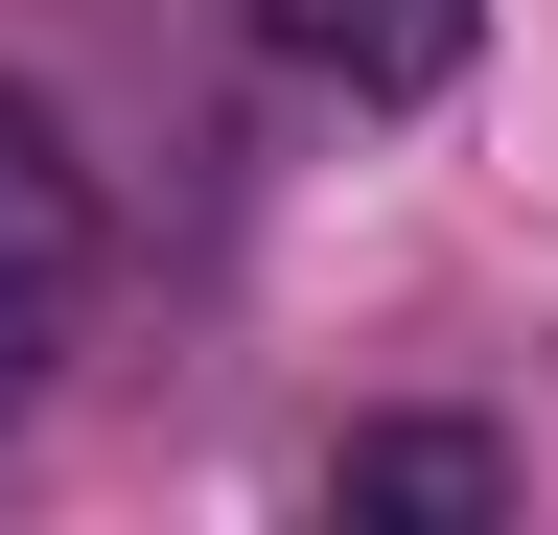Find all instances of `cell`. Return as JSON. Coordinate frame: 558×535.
Masks as SVG:
<instances>
[{
	"mask_svg": "<svg viewBox=\"0 0 558 535\" xmlns=\"http://www.w3.org/2000/svg\"><path fill=\"white\" fill-rule=\"evenodd\" d=\"M256 47H279L303 94H373V117H418V94H465L488 0H256Z\"/></svg>",
	"mask_w": 558,
	"mask_h": 535,
	"instance_id": "7a4b0ae2",
	"label": "cell"
},
{
	"mask_svg": "<svg viewBox=\"0 0 558 535\" xmlns=\"http://www.w3.org/2000/svg\"><path fill=\"white\" fill-rule=\"evenodd\" d=\"M488 489H512V465H488L465 420H373L349 442V512H488Z\"/></svg>",
	"mask_w": 558,
	"mask_h": 535,
	"instance_id": "3957f363",
	"label": "cell"
},
{
	"mask_svg": "<svg viewBox=\"0 0 558 535\" xmlns=\"http://www.w3.org/2000/svg\"><path fill=\"white\" fill-rule=\"evenodd\" d=\"M70 303H94V163L47 141V94H0V420L47 396Z\"/></svg>",
	"mask_w": 558,
	"mask_h": 535,
	"instance_id": "6da1fadb",
	"label": "cell"
}]
</instances>
